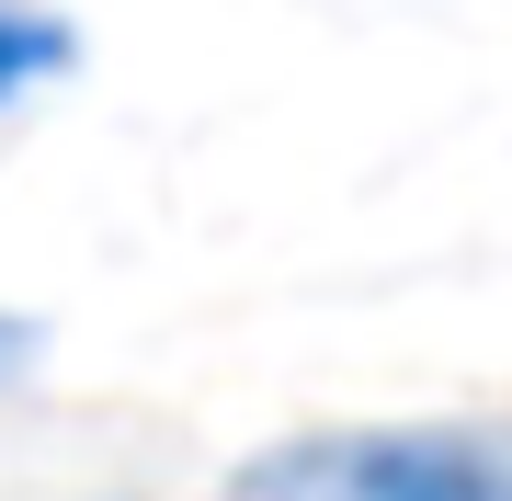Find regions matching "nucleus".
<instances>
[{"label":"nucleus","mask_w":512,"mask_h":501,"mask_svg":"<svg viewBox=\"0 0 512 501\" xmlns=\"http://www.w3.org/2000/svg\"><path fill=\"white\" fill-rule=\"evenodd\" d=\"M239 501H512V422H342L239 467Z\"/></svg>","instance_id":"1"},{"label":"nucleus","mask_w":512,"mask_h":501,"mask_svg":"<svg viewBox=\"0 0 512 501\" xmlns=\"http://www.w3.org/2000/svg\"><path fill=\"white\" fill-rule=\"evenodd\" d=\"M80 69V23L57 0H0V114H23L35 92Z\"/></svg>","instance_id":"2"},{"label":"nucleus","mask_w":512,"mask_h":501,"mask_svg":"<svg viewBox=\"0 0 512 501\" xmlns=\"http://www.w3.org/2000/svg\"><path fill=\"white\" fill-rule=\"evenodd\" d=\"M46 376V319L35 308H0V399H23Z\"/></svg>","instance_id":"3"}]
</instances>
